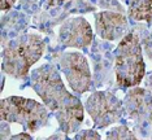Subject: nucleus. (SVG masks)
I'll list each match as a JSON object with an SVG mask.
<instances>
[{"label": "nucleus", "instance_id": "9d476101", "mask_svg": "<svg viewBox=\"0 0 152 140\" xmlns=\"http://www.w3.org/2000/svg\"><path fill=\"white\" fill-rule=\"evenodd\" d=\"M129 17L134 21H146L152 26V0H129Z\"/></svg>", "mask_w": 152, "mask_h": 140}, {"label": "nucleus", "instance_id": "f257e3e1", "mask_svg": "<svg viewBox=\"0 0 152 140\" xmlns=\"http://www.w3.org/2000/svg\"><path fill=\"white\" fill-rule=\"evenodd\" d=\"M30 75L33 90L57 119L61 131L65 135L78 131L85 119V107L66 90L56 67L44 64L34 69Z\"/></svg>", "mask_w": 152, "mask_h": 140}, {"label": "nucleus", "instance_id": "2eb2a0df", "mask_svg": "<svg viewBox=\"0 0 152 140\" xmlns=\"http://www.w3.org/2000/svg\"><path fill=\"white\" fill-rule=\"evenodd\" d=\"M47 3L48 7H57V5H61L65 0H44Z\"/></svg>", "mask_w": 152, "mask_h": 140}, {"label": "nucleus", "instance_id": "20e7f679", "mask_svg": "<svg viewBox=\"0 0 152 140\" xmlns=\"http://www.w3.org/2000/svg\"><path fill=\"white\" fill-rule=\"evenodd\" d=\"M0 117L3 122L18 123L30 132L44 127L50 119V112L44 104L22 96H9L1 99Z\"/></svg>", "mask_w": 152, "mask_h": 140}, {"label": "nucleus", "instance_id": "9b49d317", "mask_svg": "<svg viewBox=\"0 0 152 140\" xmlns=\"http://www.w3.org/2000/svg\"><path fill=\"white\" fill-rule=\"evenodd\" d=\"M107 139L120 140V139H138V138L126 126H117V127H113L108 134H107Z\"/></svg>", "mask_w": 152, "mask_h": 140}, {"label": "nucleus", "instance_id": "f8f14e48", "mask_svg": "<svg viewBox=\"0 0 152 140\" xmlns=\"http://www.w3.org/2000/svg\"><path fill=\"white\" fill-rule=\"evenodd\" d=\"M74 139H78V140H81V139H94V140H99V139H102V136H100L98 132L95 131V130H92V128H90V130H83V131H81V132H78L77 135H75V138Z\"/></svg>", "mask_w": 152, "mask_h": 140}, {"label": "nucleus", "instance_id": "0eeeda50", "mask_svg": "<svg viewBox=\"0 0 152 140\" xmlns=\"http://www.w3.org/2000/svg\"><path fill=\"white\" fill-rule=\"evenodd\" d=\"M124 108L127 117L138 127L152 123V95L146 88L131 87L124 99Z\"/></svg>", "mask_w": 152, "mask_h": 140}, {"label": "nucleus", "instance_id": "1a4fd4ad", "mask_svg": "<svg viewBox=\"0 0 152 140\" xmlns=\"http://www.w3.org/2000/svg\"><path fill=\"white\" fill-rule=\"evenodd\" d=\"M95 26L96 33L99 34L100 38L115 42V40L122 39L126 35L129 22H127L126 16H124L122 13L104 11L96 13Z\"/></svg>", "mask_w": 152, "mask_h": 140}, {"label": "nucleus", "instance_id": "6e6552de", "mask_svg": "<svg viewBox=\"0 0 152 140\" xmlns=\"http://www.w3.org/2000/svg\"><path fill=\"white\" fill-rule=\"evenodd\" d=\"M92 29L83 17H74L65 21L58 31L60 43L70 48H86L92 43Z\"/></svg>", "mask_w": 152, "mask_h": 140}, {"label": "nucleus", "instance_id": "7ed1b4c3", "mask_svg": "<svg viewBox=\"0 0 152 140\" xmlns=\"http://www.w3.org/2000/svg\"><path fill=\"white\" fill-rule=\"evenodd\" d=\"M115 73L120 87H135L146 73L139 36L129 33L120 40L115 51Z\"/></svg>", "mask_w": 152, "mask_h": 140}, {"label": "nucleus", "instance_id": "4468645a", "mask_svg": "<svg viewBox=\"0 0 152 140\" xmlns=\"http://www.w3.org/2000/svg\"><path fill=\"white\" fill-rule=\"evenodd\" d=\"M15 3H16V0H0V9H1V12L9 11Z\"/></svg>", "mask_w": 152, "mask_h": 140}, {"label": "nucleus", "instance_id": "f03ea898", "mask_svg": "<svg viewBox=\"0 0 152 140\" xmlns=\"http://www.w3.org/2000/svg\"><path fill=\"white\" fill-rule=\"evenodd\" d=\"M46 42L38 34H22L11 40L3 48L1 69L16 79L25 78L30 67L42 59Z\"/></svg>", "mask_w": 152, "mask_h": 140}, {"label": "nucleus", "instance_id": "ddd939ff", "mask_svg": "<svg viewBox=\"0 0 152 140\" xmlns=\"http://www.w3.org/2000/svg\"><path fill=\"white\" fill-rule=\"evenodd\" d=\"M143 47H144V53L147 57L152 61V30H150L143 38Z\"/></svg>", "mask_w": 152, "mask_h": 140}, {"label": "nucleus", "instance_id": "dca6fc26", "mask_svg": "<svg viewBox=\"0 0 152 140\" xmlns=\"http://www.w3.org/2000/svg\"><path fill=\"white\" fill-rule=\"evenodd\" d=\"M11 139L13 140H17V139H33L30 134H26V132H22V134H18V135H13Z\"/></svg>", "mask_w": 152, "mask_h": 140}, {"label": "nucleus", "instance_id": "423d86ee", "mask_svg": "<svg viewBox=\"0 0 152 140\" xmlns=\"http://www.w3.org/2000/svg\"><path fill=\"white\" fill-rule=\"evenodd\" d=\"M61 73L66 78L69 86L77 94H85L92 87V77L86 57L79 52L61 53L58 59Z\"/></svg>", "mask_w": 152, "mask_h": 140}, {"label": "nucleus", "instance_id": "39448f33", "mask_svg": "<svg viewBox=\"0 0 152 140\" xmlns=\"http://www.w3.org/2000/svg\"><path fill=\"white\" fill-rule=\"evenodd\" d=\"M85 109L95 127L104 128L118 122L124 115V101L108 91H96L86 100Z\"/></svg>", "mask_w": 152, "mask_h": 140}]
</instances>
